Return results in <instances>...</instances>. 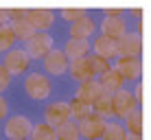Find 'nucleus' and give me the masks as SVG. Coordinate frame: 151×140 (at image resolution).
I'll return each mask as SVG.
<instances>
[{
    "mask_svg": "<svg viewBox=\"0 0 151 140\" xmlns=\"http://www.w3.org/2000/svg\"><path fill=\"white\" fill-rule=\"evenodd\" d=\"M24 92L31 101L40 103V101H46L53 92V83H50L48 75L44 72H29L24 77Z\"/></svg>",
    "mask_w": 151,
    "mask_h": 140,
    "instance_id": "f257e3e1",
    "label": "nucleus"
},
{
    "mask_svg": "<svg viewBox=\"0 0 151 140\" xmlns=\"http://www.w3.org/2000/svg\"><path fill=\"white\" fill-rule=\"evenodd\" d=\"M110 98H112V112H114V116H116L118 121H125L129 114H134L140 107L136 103V98H134V94L127 88L116 90L114 94H110Z\"/></svg>",
    "mask_w": 151,
    "mask_h": 140,
    "instance_id": "f03ea898",
    "label": "nucleus"
},
{
    "mask_svg": "<svg viewBox=\"0 0 151 140\" xmlns=\"http://www.w3.org/2000/svg\"><path fill=\"white\" fill-rule=\"evenodd\" d=\"M55 48V39L50 33H35L24 42V53L29 55V59H44L46 53Z\"/></svg>",
    "mask_w": 151,
    "mask_h": 140,
    "instance_id": "7ed1b4c3",
    "label": "nucleus"
},
{
    "mask_svg": "<svg viewBox=\"0 0 151 140\" xmlns=\"http://www.w3.org/2000/svg\"><path fill=\"white\" fill-rule=\"evenodd\" d=\"M105 125H107V121L103 116H99V114H94V112L77 123L81 140H101L103 131H105Z\"/></svg>",
    "mask_w": 151,
    "mask_h": 140,
    "instance_id": "20e7f679",
    "label": "nucleus"
},
{
    "mask_svg": "<svg viewBox=\"0 0 151 140\" xmlns=\"http://www.w3.org/2000/svg\"><path fill=\"white\" fill-rule=\"evenodd\" d=\"M2 66H4V70H7L11 77H20V75H24V72L29 70L31 59H29V55L24 53L22 48H11V50L4 53Z\"/></svg>",
    "mask_w": 151,
    "mask_h": 140,
    "instance_id": "39448f33",
    "label": "nucleus"
},
{
    "mask_svg": "<svg viewBox=\"0 0 151 140\" xmlns=\"http://www.w3.org/2000/svg\"><path fill=\"white\" fill-rule=\"evenodd\" d=\"M31 129H33V123L27 116L18 114V116L7 118V123H4V136H7V140H29Z\"/></svg>",
    "mask_w": 151,
    "mask_h": 140,
    "instance_id": "423d86ee",
    "label": "nucleus"
},
{
    "mask_svg": "<svg viewBox=\"0 0 151 140\" xmlns=\"http://www.w3.org/2000/svg\"><path fill=\"white\" fill-rule=\"evenodd\" d=\"M24 18L35 29V33H48V29L55 24V11L53 9H27Z\"/></svg>",
    "mask_w": 151,
    "mask_h": 140,
    "instance_id": "0eeeda50",
    "label": "nucleus"
},
{
    "mask_svg": "<svg viewBox=\"0 0 151 140\" xmlns=\"http://www.w3.org/2000/svg\"><path fill=\"white\" fill-rule=\"evenodd\" d=\"M42 61H44L46 75H50V77H61V75L68 72V57H66L64 50H59V48H53L50 53H46Z\"/></svg>",
    "mask_w": 151,
    "mask_h": 140,
    "instance_id": "6e6552de",
    "label": "nucleus"
},
{
    "mask_svg": "<svg viewBox=\"0 0 151 140\" xmlns=\"http://www.w3.org/2000/svg\"><path fill=\"white\" fill-rule=\"evenodd\" d=\"M114 70H118V75H121L125 81H138L140 79V72H142V66H140L138 57L118 55L116 57V64H114Z\"/></svg>",
    "mask_w": 151,
    "mask_h": 140,
    "instance_id": "1a4fd4ad",
    "label": "nucleus"
},
{
    "mask_svg": "<svg viewBox=\"0 0 151 140\" xmlns=\"http://www.w3.org/2000/svg\"><path fill=\"white\" fill-rule=\"evenodd\" d=\"M66 121H70V107L68 103L64 101H55V103H48L44 107V123L50 127H59L64 125Z\"/></svg>",
    "mask_w": 151,
    "mask_h": 140,
    "instance_id": "9d476101",
    "label": "nucleus"
},
{
    "mask_svg": "<svg viewBox=\"0 0 151 140\" xmlns=\"http://www.w3.org/2000/svg\"><path fill=\"white\" fill-rule=\"evenodd\" d=\"M142 53V35L132 31V33H125L121 39H118V55H127V57H138Z\"/></svg>",
    "mask_w": 151,
    "mask_h": 140,
    "instance_id": "9b49d317",
    "label": "nucleus"
},
{
    "mask_svg": "<svg viewBox=\"0 0 151 140\" xmlns=\"http://www.w3.org/2000/svg\"><path fill=\"white\" fill-rule=\"evenodd\" d=\"M92 50L94 55L103 57V59H116L118 57V39H112V37H105V35H96L94 42H92Z\"/></svg>",
    "mask_w": 151,
    "mask_h": 140,
    "instance_id": "f8f14e48",
    "label": "nucleus"
},
{
    "mask_svg": "<svg viewBox=\"0 0 151 140\" xmlns=\"http://www.w3.org/2000/svg\"><path fill=\"white\" fill-rule=\"evenodd\" d=\"M101 94H105V92H103V88H101V83H99V79H90V81H83V83L79 85V90H77L75 98H79V101L88 103V105H92V103H94Z\"/></svg>",
    "mask_w": 151,
    "mask_h": 140,
    "instance_id": "ddd939ff",
    "label": "nucleus"
},
{
    "mask_svg": "<svg viewBox=\"0 0 151 140\" xmlns=\"http://www.w3.org/2000/svg\"><path fill=\"white\" fill-rule=\"evenodd\" d=\"M64 55L68 57V61L72 59H81V57H88L90 55V50H92V44H90V39H68V42L64 44Z\"/></svg>",
    "mask_w": 151,
    "mask_h": 140,
    "instance_id": "4468645a",
    "label": "nucleus"
},
{
    "mask_svg": "<svg viewBox=\"0 0 151 140\" xmlns=\"http://www.w3.org/2000/svg\"><path fill=\"white\" fill-rule=\"evenodd\" d=\"M68 75L72 77V81H79V83L94 79V72H92V68H90V64H88L86 57L68 61Z\"/></svg>",
    "mask_w": 151,
    "mask_h": 140,
    "instance_id": "2eb2a0df",
    "label": "nucleus"
},
{
    "mask_svg": "<svg viewBox=\"0 0 151 140\" xmlns=\"http://www.w3.org/2000/svg\"><path fill=\"white\" fill-rule=\"evenodd\" d=\"M101 35L105 37H112V39H121L125 33H127V22L123 18H103L101 22Z\"/></svg>",
    "mask_w": 151,
    "mask_h": 140,
    "instance_id": "dca6fc26",
    "label": "nucleus"
},
{
    "mask_svg": "<svg viewBox=\"0 0 151 140\" xmlns=\"http://www.w3.org/2000/svg\"><path fill=\"white\" fill-rule=\"evenodd\" d=\"M96 33V22L92 18H81L70 24V37L72 39H90Z\"/></svg>",
    "mask_w": 151,
    "mask_h": 140,
    "instance_id": "f3484780",
    "label": "nucleus"
},
{
    "mask_svg": "<svg viewBox=\"0 0 151 140\" xmlns=\"http://www.w3.org/2000/svg\"><path fill=\"white\" fill-rule=\"evenodd\" d=\"M99 83H101V88H103L105 94H114L116 90H121V88L125 85V79L118 75V70L110 68L107 72H103V75L99 77Z\"/></svg>",
    "mask_w": 151,
    "mask_h": 140,
    "instance_id": "a211bd4d",
    "label": "nucleus"
},
{
    "mask_svg": "<svg viewBox=\"0 0 151 140\" xmlns=\"http://www.w3.org/2000/svg\"><path fill=\"white\" fill-rule=\"evenodd\" d=\"M9 29H11V33L15 35V39H20V42H27L31 35H35V29L29 24L27 18H18V20H9Z\"/></svg>",
    "mask_w": 151,
    "mask_h": 140,
    "instance_id": "6ab92c4d",
    "label": "nucleus"
},
{
    "mask_svg": "<svg viewBox=\"0 0 151 140\" xmlns=\"http://www.w3.org/2000/svg\"><path fill=\"white\" fill-rule=\"evenodd\" d=\"M55 134H57V140H81L79 136V127H77V123L72 121H66L64 125L55 127Z\"/></svg>",
    "mask_w": 151,
    "mask_h": 140,
    "instance_id": "aec40b11",
    "label": "nucleus"
},
{
    "mask_svg": "<svg viewBox=\"0 0 151 140\" xmlns=\"http://www.w3.org/2000/svg\"><path fill=\"white\" fill-rule=\"evenodd\" d=\"M68 107H70V118H72L75 123L83 121L86 116H90V114H92V105L79 101V98H72V101L68 103Z\"/></svg>",
    "mask_w": 151,
    "mask_h": 140,
    "instance_id": "412c9836",
    "label": "nucleus"
},
{
    "mask_svg": "<svg viewBox=\"0 0 151 140\" xmlns=\"http://www.w3.org/2000/svg\"><path fill=\"white\" fill-rule=\"evenodd\" d=\"M29 140H57L55 127L46 125V123H35L33 129H31V136Z\"/></svg>",
    "mask_w": 151,
    "mask_h": 140,
    "instance_id": "4be33fe9",
    "label": "nucleus"
},
{
    "mask_svg": "<svg viewBox=\"0 0 151 140\" xmlns=\"http://www.w3.org/2000/svg\"><path fill=\"white\" fill-rule=\"evenodd\" d=\"M92 112L99 114V116H103L107 121V118H114V112H112V98L110 94H101L96 98L94 103H92Z\"/></svg>",
    "mask_w": 151,
    "mask_h": 140,
    "instance_id": "5701e85b",
    "label": "nucleus"
},
{
    "mask_svg": "<svg viewBox=\"0 0 151 140\" xmlns=\"http://www.w3.org/2000/svg\"><path fill=\"white\" fill-rule=\"evenodd\" d=\"M125 136H127V131H125V125L123 123H107L105 125V131H103L101 140H125Z\"/></svg>",
    "mask_w": 151,
    "mask_h": 140,
    "instance_id": "b1692460",
    "label": "nucleus"
},
{
    "mask_svg": "<svg viewBox=\"0 0 151 140\" xmlns=\"http://www.w3.org/2000/svg\"><path fill=\"white\" fill-rule=\"evenodd\" d=\"M125 131L132 134V136H140L142 134V114H140V107L125 118Z\"/></svg>",
    "mask_w": 151,
    "mask_h": 140,
    "instance_id": "393cba45",
    "label": "nucleus"
},
{
    "mask_svg": "<svg viewBox=\"0 0 151 140\" xmlns=\"http://www.w3.org/2000/svg\"><path fill=\"white\" fill-rule=\"evenodd\" d=\"M86 59H88V64H90L92 72H94V77H101L103 72H107V70L112 68V66H110V61H107V59H103V57H99V55H94V53H92V55H88Z\"/></svg>",
    "mask_w": 151,
    "mask_h": 140,
    "instance_id": "a878e982",
    "label": "nucleus"
},
{
    "mask_svg": "<svg viewBox=\"0 0 151 140\" xmlns=\"http://www.w3.org/2000/svg\"><path fill=\"white\" fill-rule=\"evenodd\" d=\"M15 42H18V39H15V35L11 33L9 24H2V27H0V53H7V50H11Z\"/></svg>",
    "mask_w": 151,
    "mask_h": 140,
    "instance_id": "bb28decb",
    "label": "nucleus"
},
{
    "mask_svg": "<svg viewBox=\"0 0 151 140\" xmlns=\"http://www.w3.org/2000/svg\"><path fill=\"white\" fill-rule=\"evenodd\" d=\"M61 18L72 24V22H77V20H81V18H88V11L86 9H70V7H66V9H61Z\"/></svg>",
    "mask_w": 151,
    "mask_h": 140,
    "instance_id": "cd10ccee",
    "label": "nucleus"
},
{
    "mask_svg": "<svg viewBox=\"0 0 151 140\" xmlns=\"http://www.w3.org/2000/svg\"><path fill=\"white\" fill-rule=\"evenodd\" d=\"M9 85H11V75H9V72L4 70V66L0 64V94H4V92L9 90Z\"/></svg>",
    "mask_w": 151,
    "mask_h": 140,
    "instance_id": "c85d7f7f",
    "label": "nucleus"
},
{
    "mask_svg": "<svg viewBox=\"0 0 151 140\" xmlns=\"http://www.w3.org/2000/svg\"><path fill=\"white\" fill-rule=\"evenodd\" d=\"M7 116H9V101L0 94V123H2Z\"/></svg>",
    "mask_w": 151,
    "mask_h": 140,
    "instance_id": "c756f323",
    "label": "nucleus"
},
{
    "mask_svg": "<svg viewBox=\"0 0 151 140\" xmlns=\"http://www.w3.org/2000/svg\"><path fill=\"white\" fill-rule=\"evenodd\" d=\"M24 11L27 9H7V15L9 20H18V18H24Z\"/></svg>",
    "mask_w": 151,
    "mask_h": 140,
    "instance_id": "7c9ffc66",
    "label": "nucleus"
},
{
    "mask_svg": "<svg viewBox=\"0 0 151 140\" xmlns=\"http://www.w3.org/2000/svg\"><path fill=\"white\" fill-rule=\"evenodd\" d=\"M105 18H123L125 15V9H105Z\"/></svg>",
    "mask_w": 151,
    "mask_h": 140,
    "instance_id": "2f4dec72",
    "label": "nucleus"
},
{
    "mask_svg": "<svg viewBox=\"0 0 151 140\" xmlns=\"http://www.w3.org/2000/svg\"><path fill=\"white\" fill-rule=\"evenodd\" d=\"M132 94H134V98H136V103L140 105V98H142V85L136 83V85H134V92H132Z\"/></svg>",
    "mask_w": 151,
    "mask_h": 140,
    "instance_id": "473e14b6",
    "label": "nucleus"
},
{
    "mask_svg": "<svg viewBox=\"0 0 151 140\" xmlns=\"http://www.w3.org/2000/svg\"><path fill=\"white\" fill-rule=\"evenodd\" d=\"M9 22V15H7V9H0V27Z\"/></svg>",
    "mask_w": 151,
    "mask_h": 140,
    "instance_id": "72a5a7b5",
    "label": "nucleus"
},
{
    "mask_svg": "<svg viewBox=\"0 0 151 140\" xmlns=\"http://www.w3.org/2000/svg\"><path fill=\"white\" fill-rule=\"evenodd\" d=\"M132 15H136V18H140V15H142V11H140L138 7H134V9H132Z\"/></svg>",
    "mask_w": 151,
    "mask_h": 140,
    "instance_id": "f704fd0d",
    "label": "nucleus"
},
{
    "mask_svg": "<svg viewBox=\"0 0 151 140\" xmlns=\"http://www.w3.org/2000/svg\"><path fill=\"white\" fill-rule=\"evenodd\" d=\"M125 140H142L140 136H132V134H127V136H125Z\"/></svg>",
    "mask_w": 151,
    "mask_h": 140,
    "instance_id": "c9c22d12",
    "label": "nucleus"
}]
</instances>
